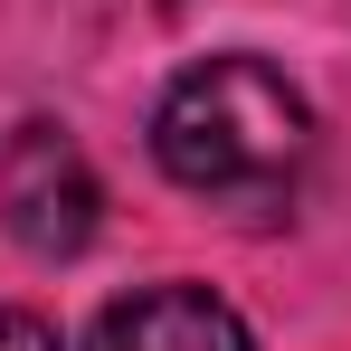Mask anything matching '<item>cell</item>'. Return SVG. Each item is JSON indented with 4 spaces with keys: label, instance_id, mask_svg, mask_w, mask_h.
I'll return each instance as SVG.
<instances>
[{
    "label": "cell",
    "instance_id": "obj_2",
    "mask_svg": "<svg viewBox=\"0 0 351 351\" xmlns=\"http://www.w3.org/2000/svg\"><path fill=\"white\" fill-rule=\"evenodd\" d=\"M95 171H86V152L66 143L58 123H19L10 133V152H0V219L10 237L29 247V256H76L86 237H95Z\"/></svg>",
    "mask_w": 351,
    "mask_h": 351
},
{
    "label": "cell",
    "instance_id": "obj_3",
    "mask_svg": "<svg viewBox=\"0 0 351 351\" xmlns=\"http://www.w3.org/2000/svg\"><path fill=\"white\" fill-rule=\"evenodd\" d=\"M86 351H256L237 304H219L209 285H143L95 313Z\"/></svg>",
    "mask_w": 351,
    "mask_h": 351
},
{
    "label": "cell",
    "instance_id": "obj_1",
    "mask_svg": "<svg viewBox=\"0 0 351 351\" xmlns=\"http://www.w3.org/2000/svg\"><path fill=\"white\" fill-rule=\"evenodd\" d=\"M152 152H162V171L190 199L266 219L313 171V105L266 58H209V66H190L171 95H162Z\"/></svg>",
    "mask_w": 351,
    "mask_h": 351
},
{
    "label": "cell",
    "instance_id": "obj_4",
    "mask_svg": "<svg viewBox=\"0 0 351 351\" xmlns=\"http://www.w3.org/2000/svg\"><path fill=\"white\" fill-rule=\"evenodd\" d=\"M0 351H58V332L38 313H0Z\"/></svg>",
    "mask_w": 351,
    "mask_h": 351
}]
</instances>
